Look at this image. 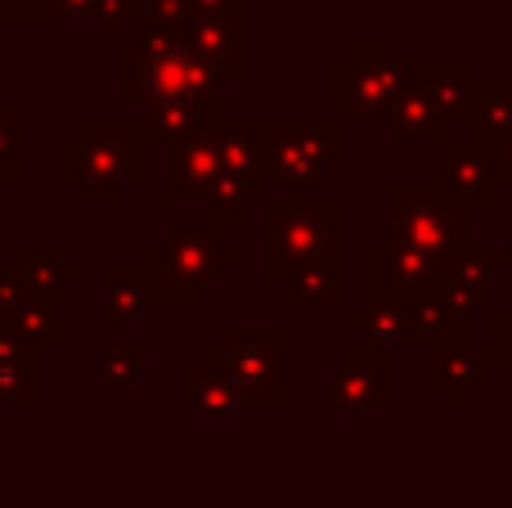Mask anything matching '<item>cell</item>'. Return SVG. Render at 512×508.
Segmentation results:
<instances>
[{
    "mask_svg": "<svg viewBox=\"0 0 512 508\" xmlns=\"http://www.w3.org/2000/svg\"><path fill=\"white\" fill-rule=\"evenodd\" d=\"M126 95L144 104H189L216 95V72L185 45V36L144 27L126 45Z\"/></svg>",
    "mask_w": 512,
    "mask_h": 508,
    "instance_id": "obj_1",
    "label": "cell"
},
{
    "mask_svg": "<svg viewBox=\"0 0 512 508\" xmlns=\"http://www.w3.org/2000/svg\"><path fill=\"white\" fill-rule=\"evenodd\" d=\"M144 126H126V122H90L81 131V140L63 144V180L81 189L86 203H117L126 194L135 176H140V144H144Z\"/></svg>",
    "mask_w": 512,
    "mask_h": 508,
    "instance_id": "obj_2",
    "label": "cell"
},
{
    "mask_svg": "<svg viewBox=\"0 0 512 508\" xmlns=\"http://www.w3.org/2000/svg\"><path fill=\"white\" fill-rule=\"evenodd\" d=\"M225 252L207 230H167L144 248L140 275L153 302H203V293L221 279Z\"/></svg>",
    "mask_w": 512,
    "mask_h": 508,
    "instance_id": "obj_3",
    "label": "cell"
},
{
    "mask_svg": "<svg viewBox=\"0 0 512 508\" xmlns=\"http://www.w3.org/2000/svg\"><path fill=\"white\" fill-rule=\"evenodd\" d=\"M391 221H396V243L423 248L432 257H445L468 234V221L445 189H391Z\"/></svg>",
    "mask_w": 512,
    "mask_h": 508,
    "instance_id": "obj_4",
    "label": "cell"
},
{
    "mask_svg": "<svg viewBox=\"0 0 512 508\" xmlns=\"http://www.w3.org/2000/svg\"><path fill=\"white\" fill-rule=\"evenodd\" d=\"M216 351H221L230 378L239 383L243 401L279 405V396H283V338H279V329L243 324V329L225 333V342Z\"/></svg>",
    "mask_w": 512,
    "mask_h": 508,
    "instance_id": "obj_5",
    "label": "cell"
},
{
    "mask_svg": "<svg viewBox=\"0 0 512 508\" xmlns=\"http://www.w3.org/2000/svg\"><path fill=\"white\" fill-rule=\"evenodd\" d=\"M333 216L315 212V207H279L265 230V248H270V279H288L306 261L328 257L333 243Z\"/></svg>",
    "mask_w": 512,
    "mask_h": 508,
    "instance_id": "obj_6",
    "label": "cell"
},
{
    "mask_svg": "<svg viewBox=\"0 0 512 508\" xmlns=\"http://www.w3.org/2000/svg\"><path fill=\"white\" fill-rule=\"evenodd\" d=\"M256 140H261L265 171L288 180V185H297V180L306 185L333 158H342V149H333V144H342V135L333 131H301V126H270V131H261L256 126Z\"/></svg>",
    "mask_w": 512,
    "mask_h": 508,
    "instance_id": "obj_7",
    "label": "cell"
},
{
    "mask_svg": "<svg viewBox=\"0 0 512 508\" xmlns=\"http://www.w3.org/2000/svg\"><path fill=\"white\" fill-rule=\"evenodd\" d=\"M221 153H216V131H194L185 140H171L167 149V203H203L216 180Z\"/></svg>",
    "mask_w": 512,
    "mask_h": 508,
    "instance_id": "obj_8",
    "label": "cell"
},
{
    "mask_svg": "<svg viewBox=\"0 0 512 508\" xmlns=\"http://www.w3.org/2000/svg\"><path fill=\"white\" fill-rule=\"evenodd\" d=\"M400 90V72L391 68V59L378 50V45H355V59L346 68L342 95L346 104L355 108V117H382L391 104V95Z\"/></svg>",
    "mask_w": 512,
    "mask_h": 508,
    "instance_id": "obj_9",
    "label": "cell"
},
{
    "mask_svg": "<svg viewBox=\"0 0 512 508\" xmlns=\"http://www.w3.org/2000/svg\"><path fill=\"white\" fill-rule=\"evenodd\" d=\"M185 45L216 72V77H239L243 72V27H239V14H230V9L189 18Z\"/></svg>",
    "mask_w": 512,
    "mask_h": 508,
    "instance_id": "obj_10",
    "label": "cell"
},
{
    "mask_svg": "<svg viewBox=\"0 0 512 508\" xmlns=\"http://www.w3.org/2000/svg\"><path fill=\"white\" fill-rule=\"evenodd\" d=\"M41 347L18 338L0 324V405H36L41 401Z\"/></svg>",
    "mask_w": 512,
    "mask_h": 508,
    "instance_id": "obj_11",
    "label": "cell"
},
{
    "mask_svg": "<svg viewBox=\"0 0 512 508\" xmlns=\"http://www.w3.org/2000/svg\"><path fill=\"white\" fill-rule=\"evenodd\" d=\"M486 378H490L486 356L477 347H468V342H445V347L432 351V383L454 392L459 401L472 396L477 387H486Z\"/></svg>",
    "mask_w": 512,
    "mask_h": 508,
    "instance_id": "obj_12",
    "label": "cell"
},
{
    "mask_svg": "<svg viewBox=\"0 0 512 508\" xmlns=\"http://www.w3.org/2000/svg\"><path fill=\"white\" fill-rule=\"evenodd\" d=\"M333 401L337 405H382L387 396V374H382V360L373 351H351L346 365L333 374Z\"/></svg>",
    "mask_w": 512,
    "mask_h": 508,
    "instance_id": "obj_13",
    "label": "cell"
},
{
    "mask_svg": "<svg viewBox=\"0 0 512 508\" xmlns=\"http://www.w3.org/2000/svg\"><path fill=\"white\" fill-rule=\"evenodd\" d=\"M149 288H144V275L140 266H108L104 270V293H99V315L108 324H131L135 315L149 306Z\"/></svg>",
    "mask_w": 512,
    "mask_h": 508,
    "instance_id": "obj_14",
    "label": "cell"
},
{
    "mask_svg": "<svg viewBox=\"0 0 512 508\" xmlns=\"http://www.w3.org/2000/svg\"><path fill=\"white\" fill-rule=\"evenodd\" d=\"M18 270H23L27 284L45 297H59V293H68L72 284H81V270L72 266L59 248H50V243H36V248L27 243V248L18 252Z\"/></svg>",
    "mask_w": 512,
    "mask_h": 508,
    "instance_id": "obj_15",
    "label": "cell"
},
{
    "mask_svg": "<svg viewBox=\"0 0 512 508\" xmlns=\"http://www.w3.org/2000/svg\"><path fill=\"white\" fill-rule=\"evenodd\" d=\"M239 383L230 378L221 351H207L203 365L185 374V405H239Z\"/></svg>",
    "mask_w": 512,
    "mask_h": 508,
    "instance_id": "obj_16",
    "label": "cell"
},
{
    "mask_svg": "<svg viewBox=\"0 0 512 508\" xmlns=\"http://www.w3.org/2000/svg\"><path fill=\"white\" fill-rule=\"evenodd\" d=\"M436 176L445 180V194H459V198H490V167L481 162V153H472L468 144L445 153L441 171Z\"/></svg>",
    "mask_w": 512,
    "mask_h": 508,
    "instance_id": "obj_17",
    "label": "cell"
},
{
    "mask_svg": "<svg viewBox=\"0 0 512 508\" xmlns=\"http://www.w3.org/2000/svg\"><path fill=\"white\" fill-rule=\"evenodd\" d=\"M5 329H14L18 338H27L32 347H54L59 342V320H54V297L32 293L27 302H18L14 311L0 315Z\"/></svg>",
    "mask_w": 512,
    "mask_h": 508,
    "instance_id": "obj_18",
    "label": "cell"
},
{
    "mask_svg": "<svg viewBox=\"0 0 512 508\" xmlns=\"http://www.w3.org/2000/svg\"><path fill=\"white\" fill-rule=\"evenodd\" d=\"M292 302H333L342 293V261L333 257H319V261H306L297 266L288 279H283Z\"/></svg>",
    "mask_w": 512,
    "mask_h": 508,
    "instance_id": "obj_19",
    "label": "cell"
},
{
    "mask_svg": "<svg viewBox=\"0 0 512 508\" xmlns=\"http://www.w3.org/2000/svg\"><path fill=\"white\" fill-rule=\"evenodd\" d=\"M99 374H104L108 387L126 392V387H135L144 378V351L140 347H108L104 360H99Z\"/></svg>",
    "mask_w": 512,
    "mask_h": 508,
    "instance_id": "obj_20",
    "label": "cell"
},
{
    "mask_svg": "<svg viewBox=\"0 0 512 508\" xmlns=\"http://www.w3.org/2000/svg\"><path fill=\"white\" fill-rule=\"evenodd\" d=\"M481 99L490 104V113H481V108H477V135L495 144L499 135L512 131V90L490 86V90H481Z\"/></svg>",
    "mask_w": 512,
    "mask_h": 508,
    "instance_id": "obj_21",
    "label": "cell"
},
{
    "mask_svg": "<svg viewBox=\"0 0 512 508\" xmlns=\"http://www.w3.org/2000/svg\"><path fill=\"white\" fill-rule=\"evenodd\" d=\"M18 176V104L0 99V180Z\"/></svg>",
    "mask_w": 512,
    "mask_h": 508,
    "instance_id": "obj_22",
    "label": "cell"
},
{
    "mask_svg": "<svg viewBox=\"0 0 512 508\" xmlns=\"http://www.w3.org/2000/svg\"><path fill=\"white\" fill-rule=\"evenodd\" d=\"M36 288L27 284V275L18 266H0V315L5 311H14L18 302H27V297H32ZM45 297V293H41Z\"/></svg>",
    "mask_w": 512,
    "mask_h": 508,
    "instance_id": "obj_23",
    "label": "cell"
},
{
    "mask_svg": "<svg viewBox=\"0 0 512 508\" xmlns=\"http://www.w3.org/2000/svg\"><path fill=\"white\" fill-rule=\"evenodd\" d=\"M0 18H59L54 0H0Z\"/></svg>",
    "mask_w": 512,
    "mask_h": 508,
    "instance_id": "obj_24",
    "label": "cell"
},
{
    "mask_svg": "<svg viewBox=\"0 0 512 508\" xmlns=\"http://www.w3.org/2000/svg\"><path fill=\"white\" fill-rule=\"evenodd\" d=\"M495 347H499V356H512V311L495 315Z\"/></svg>",
    "mask_w": 512,
    "mask_h": 508,
    "instance_id": "obj_25",
    "label": "cell"
},
{
    "mask_svg": "<svg viewBox=\"0 0 512 508\" xmlns=\"http://www.w3.org/2000/svg\"><path fill=\"white\" fill-rule=\"evenodd\" d=\"M499 149H495V167H499V176H512V131L508 135H499Z\"/></svg>",
    "mask_w": 512,
    "mask_h": 508,
    "instance_id": "obj_26",
    "label": "cell"
},
{
    "mask_svg": "<svg viewBox=\"0 0 512 508\" xmlns=\"http://www.w3.org/2000/svg\"><path fill=\"white\" fill-rule=\"evenodd\" d=\"M59 14H95V0H54Z\"/></svg>",
    "mask_w": 512,
    "mask_h": 508,
    "instance_id": "obj_27",
    "label": "cell"
}]
</instances>
